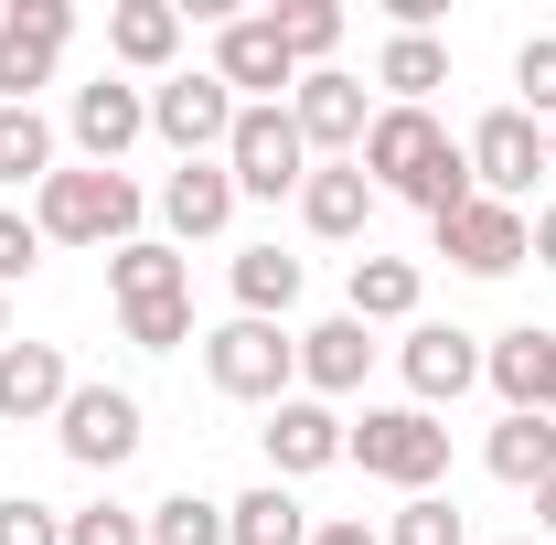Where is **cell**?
<instances>
[{
    "label": "cell",
    "instance_id": "obj_24",
    "mask_svg": "<svg viewBox=\"0 0 556 545\" xmlns=\"http://www.w3.org/2000/svg\"><path fill=\"white\" fill-rule=\"evenodd\" d=\"M375 86H386L396 107H428V97L450 86V43H439V33H386V54H375Z\"/></svg>",
    "mask_w": 556,
    "mask_h": 545
},
{
    "label": "cell",
    "instance_id": "obj_18",
    "mask_svg": "<svg viewBox=\"0 0 556 545\" xmlns=\"http://www.w3.org/2000/svg\"><path fill=\"white\" fill-rule=\"evenodd\" d=\"M546 364H556V332H546V321H514L503 342H482V385L503 396V417H535V407H546Z\"/></svg>",
    "mask_w": 556,
    "mask_h": 545
},
{
    "label": "cell",
    "instance_id": "obj_36",
    "mask_svg": "<svg viewBox=\"0 0 556 545\" xmlns=\"http://www.w3.org/2000/svg\"><path fill=\"white\" fill-rule=\"evenodd\" d=\"M0 545H65V514H54V503H22V492H11V503H0Z\"/></svg>",
    "mask_w": 556,
    "mask_h": 545
},
{
    "label": "cell",
    "instance_id": "obj_16",
    "mask_svg": "<svg viewBox=\"0 0 556 545\" xmlns=\"http://www.w3.org/2000/svg\"><path fill=\"white\" fill-rule=\"evenodd\" d=\"M65 396H75L65 342H0V417H11V428H43V417H65Z\"/></svg>",
    "mask_w": 556,
    "mask_h": 545
},
{
    "label": "cell",
    "instance_id": "obj_26",
    "mask_svg": "<svg viewBox=\"0 0 556 545\" xmlns=\"http://www.w3.org/2000/svg\"><path fill=\"white\" fill-rule=\"evenodd\" d=\"M108 289H118V310H139V300H182V289H193V268H182L172 246H150V236H129V246L108 257Z\"/></svg>",
    "mask_w": 556,
    "mask_h": 545
},
{
    "label": "cell",
    "instance_id": "obj_34",
    "mask_svg": "<svg viewBox=\"0 0 556 545\" xmlns=\"http://www.w3.org/2000/svg\"><path fill=\"white\" fill-rule=\"evenodd\" d=\"M65 545H150V524L129 503H86V514H65Z\"/></svg>",
    "mask_w": 556,
    "mask_h": 545
},
{
    "label": "cell",
    "instance_id": "obj_20",
    "mask_svg": "<svg viewBox=\"0 0 556 545\" xmlns=\"http://www.w3.org/2000/svg\"><path fill=\"white\" fill-rule=\"evenodd\" d=\"M236 204H247V193H236V172H225V161H182V172L161 182L172 236H225V225H236Z\"/></svg>",
    "mask_w": 556,
    "mask_h": 545
},
{
    "label": "cell",
    "instance_id": "obj_25",
    "mask_svg": "<svg viewBox=\"0 0 556 545\" xmlns=\"http://www.w3.org/2000/svg\"><path fill=\"white\" fill-rule=\"evenodd\" d=\"M225 545H311V514H300V492H289V481H257V492H236V503H225Z\"/></svg>",
    "mask_w": 556,
    "mask_h": 545
},
{
    "label": "cell",
    "instance_id": "obj_28",
    "mask_svg": "<svg viewBox=\"0 0 556 545\" xmlns=\"http://www.w3.org/2000/svg\"><path fill=\"white\" fill-rule=\"evenodd\" d=\"M54 172H65V161H54V129H43L33 107H0V182H33V193H43Z\"/></svg>",
    "mask_w": 556,
    "mask_h": 545
},
{
    "label": "cell",
    "instance_id": "obj_29",
    "mask_svg": "<svg viewBox=\"0 0 556 545\" xmlns=\"http://www.w3.org/2000/svg\"><path fill=\"white\" fill-rule=\"evenodd\" d=\"M278 22V43H289V65L300 75H321L332 65V43H343V11H332V0H289V11H268Z\"/></svg>",
    "mask_w": 556,
    "mask_h": 545
},
{
    "label": "cell",
    "instance_id": "obj_31",
    "mask_svg": "<svg viewBox=\"0 0 556 545\" xmlns=\"http://www.w3.org/2000/svg\"><path fill=\"white\" fill-rule=\"evenodd\" d=\"M386 545H471V524H460V503H450V492H407V503H396V524H386Z\"/></svg>",
    "mask_w": 556,
    "mask_h": 545
},
{
    "label": "cell",
    "instance_id": "obj_37",
    "mask_svg": "<svg viewBox=\"0 0 556 545\" xmlns=\"http://www.w3.org/2000/svg\"><path fill=\"white\" fill-rule=\"evenodd\" d=\"M525 225H535V268H556V204H535Z\"/></svg>",
    "mask_w": 556,
    "mask_h": 545
},
{
    "label": "cell",
    "instance_id": "obj_11",
    "mask_svg": "<svg viewBox=\"0 0 556 545\" xmlns=\"http://www.w3.org/2000/svg\"><path fill=\"white\" fill-rule=\"evenodd\" d=\"M460 150H471V182H482L492 204H525V193H535V172H546V129H535L525 107H492Z\"/></svg>",
    "mask_w": 556,
    "mask_h": 545
},
{
    "label": "cell",
    "instance_id": "obj_15",
    "mask_svg": "<svg viewBox=\"0 0 556 545\" xmlns=\"http://www.w3.org/2000/svg\"><path fill=\"white\" fill-rule=\"evenodd\" d=\"M214 75L236 86V107H278V86H300V65H289V43H278V22H268V11L214 33Z\"/></svg>",
    "mask_w": 556,
    "mask_h": 545
},
{
    "label": "cell",
    "instance_id": "obj_27",
    "mask_svg": "<svg viewBox=\"0 0 556 545\" xmlns=\"http://www.w3.org/2000/svg\"><path fill=\"white\" fill-rule=\"evenodd\" d=\"M289 300H300V257L289 246H247L236 257V310L247 321H289Z\"/></svg>",
    "mask_w": 556,
    "mask_h": 545
},
{
    "label": "cell",
    "instance_id": "obj_9",
    "mask_svg": "<svg viewBox=\"0 0 556 545\" xmlns=\"http://www.w3.org/2000/svg\"><path fill=\"white\" fill-rule=\"evenodd\" d=\"M439 257L471 278H514L525 257H535V225H525V204H492V193H471L460 214H439Z\"/></svg>",
    "mask_w": 556,
    "mask_h": 545
},
{
    "label": "cell",
    "instance_id": "obj_23",
    "mask_svg": "<svg viewBox=\"0 0 556 545\" xmlns=\"http://www.w3.org/2000/svg\"><path fill=\"white\" fill-rule=\"evenodd\" d=\"M482 471H492V481H514V492L556 481V417H492V439H482Z\"/></svg>",
    "mask_w": 556,
    "mask_h": 545
},
{
    "label": "cell",
    "instance_id": "obj_1",
    "mask_svg": "<svg viewBox=\"0 0 556 545\" xmlns=\"http://www.w3.org/2000/svg\"><path fill=\"white\" fill-rule=\"evenodd\" d=\"M353 161H364V182H375V193H407L428 225H439V214H460L471 193H482V182H471V150L439 129L428 107H375V129H364Z\"/></svg>",
    "mask_w": 556,
    "mask_h": 545
},
{
    "label": "cell",
    "instance_id": "obj_17",
    "mask_svg": "<svg viewBox=\"0 0 556 545\" xmlns=\"http://www.w3.org/2000/svg\"><path fill=\"white\" fill-rule=\"evenodd\" d=\"M364 364H375V332H364L353 310L311 321V332H300V396H321V407H332V396L364 385Z\"/></svg>",
    "mask_w": 556,
    "mask_h": 545
},
{
    "label": "cell",
    "instance_id": "obj_21",
    "mask_svg": "<svg viewBox=\"0 0 556 545\" xmlns=\"http://www.w3.org/2000/svg\"><path fill=\"white\" fill-rule=\"evenodd\" d=\"M108 54L129 75H161L182 54V0H118V11H108Z\"/></svg>",
    "mask_w": 556,
    "mask_h": 545
},
{
    "label": "cell",
    "instance_id": "obj_42",
    "mask_svg": "<svg viewBox=\"0 0 556 545\" xmlns=\"http://www.w3.org/2000/svg\"><path fill=\"white\" fill-rule=\"evenodd\" d=\"M546 172H556V129H546Z\"/></svg>",
    "mask_w": 556,
    "mask_h": 545
},
{
    "label": "cell",
    "instance_id": "obj_3",
    "mask_svg": "<svg viewBox=\"0 0 556 545\" xmlns=\"http://www.w3.org/2000/svg\"><path fill=\"white\" fill-rule=\"evenodd\" d=\"M204 375H214V396H236V407H278V396H300V332L236 310L225 332H204Z\"/></svg>",
    "mask_w": 556,
    "mask_h": 545
},
{
    "label": "cell",
    "instance_id": "obj_8",
    "mask_svg": "<svg viewBox=\"0 0 556 545\" xmlns=\"http://www.w3.org/2000/svg\"><path fill=\"white\" fill-rule=\"evenodd\" d=\"M54 439H65L75 471H129L150 428H139V396H129V385H75L65 417H54Z\"/></svg>",
    "mask_w": 556,
    "mask_h": 545
},
{
    "label": "cell",
    "instance_id": "obj_4",
    "mask_svg": "<svg viewBox=\"0 0 556 545\" xmlns=\"http://www.w3.org/2000/svg\"><path fill=\"white\" fill-rule=\"evenodd\" d=\"M343 460H364V481H396V492H439L450 471V428L428 407H364L343 439Z\"/></svg>",
    "mask_w": 556,
    "mask_h": 545
},
{
    "label": "cell",
    "instance_id": "obj_41",
    "mask_svg": "<svg viewBox=\"0 0 556 545\" xmlns=\"http://www.w3.org/2000/svg\"><path fill=\"white\" fill-rule=\"evenodd\" d=\"M0 342H11V289H0Z\"/></svg>",
    "mask_w": 556,
    "mask_h": 545
},
{
    "label": "cell",
    "instance_id": "obj_10",
    "mask_svg": "<svg viewBox=\"0 0 556 545\" xmlns=\"http://www.w3.org/2000/svg\"><path fill=\"white\" fill-rule=\"evenodd\" d=\"M289 118H300V139H311V161H353L364 150V129H375V107H364V75L321 65L289 86Z\"/></svg>",
    "mask_w": 556,
    "mask_h": 545
},
{
    "label": "cell",
    "instance_id": "obj_43",
    "mask_svg": "<svg viewBox=\"0 0 556 545\" xmlns=\"http://www.w3.org/2000/svg\"><path fill=\"white\" fill-rule=\"evenodd\" d=\"M503 545H535V535H503Z\"/></svg>",
    "mask_w": 556,
    "mask_h": 545
},
{
    "label": "cell",
    "instance_id": "obj_38",
    "mask_svg": "<svg viewBox=\"0 0 556 545\" xmlns=\"http://www.w3.org/2000/svg\"><path fill=\"white\" fill-rule=\"evenodd\" d=\"M311 545H386V535H364V524H311Z\"/></svg>",
    "mask_w": 556,
    "mask_h": 545
},
{
    "label": "cell",
    "instance_id": "obj_19",
    "mask_svg": "<svg viewBox=\"0 0 556 545\" xmlns=\"http://www.w3.org/2000/svg\"><path fill=\"white\" fill-rule=\"evenodd\" d=\"M364 214H375L364 161H311V182H300V225H311L321 246H353V236H364Z\"/></svg>",
    "mask_w": 556,
    "mask_h": 545
},
{
    "label": "cell",
    "instance_id": "obj_12",
    "mask_svg": "<svg viewBox=\"0 0 556 545\" xmlns=\"http://www.w3.org/2000/svg\"><path fill=\"white\" fill-rule=\"evenodd\" d=\"M257 439H268V481H311V471H332V460H343L353 417H332L321 396H278Z\"/></svg>",
    "mask_w": 556,
    "mask_h": 545
},
{
    "label": "cell",
    "instance_id": "obj_7",
    "mask_svg": "<svg viewBox=\"0 0 556 545\" xmlns=\"http://www.w3.org/2000/svg\"><path fill=\"white\" fill-rule=\"evenodd\" d=\"M150 139H172L182 161H225V139H236V86H225V75H161V86H150Z\"/></svg>",
    "mask_w": 556,
    "mask_h": 545
},
{
    "label": "cell",
    "instance_id": "obj_14",
    "mask_svg": "<svg viewBox=\"0 0 556 545\" xmlns=\"http://www.w3.org/2000/svg\"><path fill=\"white\" fill-rule=\"evenodd\" d=\"M396 364H407V396H417V407H450V396L482 385V342L460 332V321H417V332L396 342Z\"/></svg>",
    "mask_w": 556,
    "mask_h": 545
},
{
    "label": "cell",
    "instance_id": "obj_5",
    "mask_svg": "<svg viewBox=\"0 0 556 545\" xmlns=\"http://www.w3.org/2000/svg\"><path fill=\"white\" fill-rule=\"evenodd\" d=\"M225 172H236V193H247V204L300 193V182H311V139H300V118H289V107H236Z\"/></svg>",
    "mask_w": 556,
    "mask_h": 545
},
{
    "label": "cell",
    "instance_id": "obj_22",
    "mask_svg": "<svg viewBox=\"0 0 556 545\" xmlns=\"http://www.w3.org/2000/svg\"><path fill=\"white\" fill-rule=\"evenodd\" d=\"M343 310L375 332V321H417V257H353V278H343Z\"/></svg>",
    "mask_w": 556,
    "mask_h": 545
},
{
    "label": "cell",
    "instance_id": "obj_13",
    "mask_svg": "<svg viewBox=\"0 0 556 545\" xmlns=\"http://www.w3.org/2000/svg\"><path fill=\"white\" fill-rule=\"evenodd\" d=\"M65 129H75V150H86L97 172H118V150H129V139H150V86H129V75H97V86H75Z\"/></svg>",
    "mask_w": 556,
    "mask_h": 545
},
{
    "label": "cell",
    "instance_id": "obj_39",
    "mask_svg": "<svg viewBox=\"0 0 556 545\" xmlns=\"http://www.w3.org/2000/svg\"><path fill=\"white\" fill-rule=\"evenodd\" d=\"M535 524H546V535H556V481H535Z\"/></svg>",
    "mask_w": 556,
    "mask_h": 545
},
{
    "label": "cell",
    "instance_id": "obj_30",
    "mask_svg": "<svg viewBox=\"0 0 556 545\" xmlns=\"http://www.w3.org/2000/svg\"><path fill=\"white\" fill-rule=\"evenodd\" d=\"M139 524H150V545H225V503H214V492H172V503H150Z\"/></svg>",
    "mask_w": 556,
    "mask_h": 545
},
{
    "label": "cell",
    "instance_id": "obj_32",
    "mask_svg": "<svg viewBox=\"0 0 556 545\" xmlns=\"http://www.w3.org/2000/svg\"><path fill=\"white\" fill-rule=\"evenodd\" d=\"M514 86H525V97H514V107H525V118H535V129H556V33H535V43H525V54H514Z\"/></svg>",
    "mask_w": 556,
    "mask_h": 545
},
{
    "label": "cell",
    "instance_id": "obj_2",
    "mask_svg": "<svg viewBox=\"0 0 556 545\" xmlns=\"http://www.w3.org/2000/svg\"><path fill=\"white\" fill-rule=\"evenodd\" d=\"M33 225H43V246H108V257H118L139 236V182L75 161V172H54V182L33 193Z\"/></svg>",
    "mask_w": 556,
    "mask_h": 545
},
{
    "label": "cell",
    "instance_id": "obj_33",
    "mask_svg": "<svg viewBox=\"0 0 556 545\" xmlns=\"http://www.w3.org/2000/svg\"><path fill=\"white\" fill-rule=\"evenodd\" d=\"M118 332H129L139 353H172V342L193 332V289H182V300H139V310H118Z\"/></svg>",
    "mask_w": 556,
    "mask_h": 545
},
{
    "label": "cell",
    "instance_id": "obj_40",
    "mask_svg": "<svg viewBox=\"0 0 556 545\" xmlns=\"http://www.w3.org/2000/svg\"><path fill=\"white\" fill-rule=\"evenodd\" d=\"M535 417H556V364H546V407H535Z\"/></svg>",
    "mask_w": 556,
    "mask_h": 545
},
{
    "label": "cell",
    "instance_id": "obj_6",
    "mask_svg": "<svg viewBox=\"0 0 556 545\" xmlns=\"http://www.w3.org/2000/svg\"><path fill=\"white\" fill-rule=\"evenodd\" d=\"M75 43V0H11L0 11V107H33V86H54Z\"/></svg>",
    "mask_w": 556,
    "mask_h": 545
},
{
    "label": "cell",
    "instance_id": "obj_35",
    "mask_svg": "<svg viewBox=\"0 0 556 545\" xmlns=\"http://www.w3.org/2000/svg\"><path fill=\"white\" fill-rule=\"evenodd\" d=\"M33 268H43V225L0 204V289H11V278H33Z\"/></svg>",
    "mask_w": 556,
    "mask_h": 545
}]
</instances>
